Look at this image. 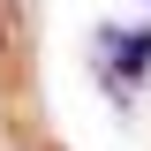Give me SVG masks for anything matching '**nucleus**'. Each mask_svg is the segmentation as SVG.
I'll list each match as a JSON object with an SVG mask.
<instances>
[{
	"label": "nucleus",
	"instance_id": "nucleus-2",
	"mask_svg": "<svg viewBox=\"0 0 151 151\" xmlns=\"http://www.w3.org/2000/svg\"><path fill=\"white\" fill-rule=\"evenodd\" d=\"M0 53H8V23H0Z\"/></svg>",
	"mask_w": 151,
	"mask_h": 151
},
{
	"label": "nucleus",
	"instance_id": "nucleus-1",
	"mask_svg": "<svg viewBox=\"0 0 151 151\" xmlns=\"http://www.w3.org/2000/svg\"><path fill=\"white\" fill-rule=\"evenodd\" d=\"M98 45L121 60V83H144V68H151V38L144 30H98Z\"/></svg>",
	"mask_w": 151,
	"mask_h": 151
}]
</instances>
